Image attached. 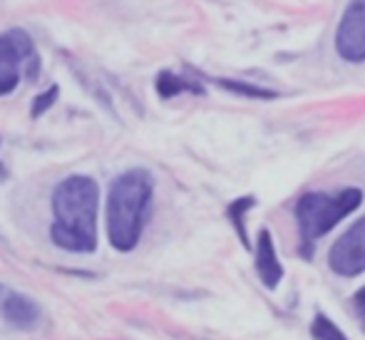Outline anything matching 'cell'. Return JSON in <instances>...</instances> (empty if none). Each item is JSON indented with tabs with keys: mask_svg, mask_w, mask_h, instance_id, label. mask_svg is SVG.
Wrapping results in <instances>:
<instances>
[{
	"mask_svg": "<svg viewBox=\"0 0 365 340\" xmlns=\"http://www.w3.org/2000/svg\"><path fill=\"white\" fill-rule=\"evenodd\" d=\"M0 144H3V139H0Z\"/></svg>",
	"mask_w": 365,
	"mask_h": 340,
	"instance_id": "cell-16",
	"label": "cell"
},
{
	"mask_svg": "<svg viewBox=\"0 0 365 340\" xmlns=\"http://www.w3.org/2000/svg\"><path fill=\"white\" fill-rule=\"evenodd\" d=\"M0 316L18 331H33L43 321V311L33 298L13 291L3 283H0Z\"/></svg>",
	"mask_w": 365,
	"mask_h": 340,
	"instance_id": "cell-7",
	"label": "cell"
},
{
	"mask_svg": "<svg viewBox=\"0 0 365 340\" xmlns=\"http://www.w3.org/2000/svg\"><path fill=\"white\" fill-rule=\"evenodd\" d=\"M97 214L100 187L95 179L85 174L63 179L53 192V244L70 254H92L97 249Z\"/></svg>",
	"mask_w": 365,
	"mask_h": 340,
	"instance_id": "cell-1",
	"label": "cell"
},
{
	"mask_svg": "<svg viewBox=\"0 0 365 340\" xmlns=\"http://www.w3.org/2000/svg\"><path fill=\"white\" fill-rule=\"evenodd\" d=\"M154 179L147 169H130L110 184L107 192V239L112 249L130 254L137 249L152 204Z\"/></svg>",
	"mask_w": 365,
	"mask_h": 340,
	"instance_id": "cell-2",
	"label": "cell"
},
{
	"mask_svg": "<svg viewBox=\"0 0 365 340\" xmlns=\"http://www.w3.org/2000/svg\"><path fill=\"white\" fill-rule=\"evenodd\" d=\"M58 92H60V87L58 85H53L48 92H43V95H38L35 97V102H33V110H30V115L38 120V117H43L45 112L50 110V107L55 105V100H58Z\"/></svg>",
	"mask_w": 365,
	"mask_h": 340,
	"instance_id": "cell-13",
	"label": "cell"
},
{
	"mask_svg": "<svg viewBox=\"0 0 365 340\" xmlns=\"http://www.w3.org/2000/svg\"><path fill=\"white\" fill-rule=\"evenodd\" d=\"M33 82L38 77V50L25 30H8L0 35V97L10 95L20 85V75Z\"/></svg>",
	"mask_w": 365,
	"mask_h": 340,
	"instance_id": "cell-4",
	"label": "cell"
},
{
	"mask_svg": "<svg viewBox=\"0 0 365 340\" xmlns=\"http://www.w3.org/2000/svg\"><path fill=\"white\" fill-rule=\"evenodd\" d=\"M361 204H363V192L356 187L341 189L336 194H323V192L303 194L296 204V221L303 239L301 254H306V259H311L316 241L323 239L331 229H336Z\"/></svg>",
	"mask_w": 365,
	"mask_h": 340,
	"instance_id": "cell-3",
	"label": "cell"
},
{
	"mask_svg": "<svg viewBox=\"0 0 365 340\" xmlns=\"http://www.w3.org/2000/svg\"><path fill=\"white\" fill-rule=\"evenodd\" d=\"M256 271H259V278L269 291H276L279 283L284 281V266L279 261V254H276L274 246V236H271L269 229L259 231V244H256Z\"/></svg>",
	"mask_w": 365,
	"mask_h": 340,
	"instance_id": "cell-8",
	"label": "cell"
},
{
	"mask_svg": "<svg viewBox=\"0 0 365 340\" xmlns=\"http://www.w3.org/2000/svg\"><path fill=\"white\" fill-rule=\"evenodd\" d=\"M219 87L224 90L234 92V95H241V97H254V100H276L279 92L274 90H264V87H256V85H249V82H236V80H214Z\"/></svg>",
	"mask_w": 365,
	"mask_h": 340,
	"instance_id": "cell-11",
	"label": "cell"
},
{
	"mask_svg": "<svg viewBox=\"0 0 365 340\" xmlns=\"http://www.w3.org/2000/svg\"><path fill=\"white\" fill-rule=\"evenodd\" d=\"M353 311H356V318L365 333V286L361 291H356V296H353Z\"/></svg>",
	"mask_w": 365,
	"mask_h": 340,
	"instance_id": "cell-14",
	"label": "cell"
},
{
	"mask_svg": "<svg viewBox=\"0 0 365 340\" xmlns=\"http://www.w3.org/2000/svg\"><path fill=\"white\" fill-rule=\"evenodd\" d=\"M5 177H8V169H5L3 164H0V182H3Z\"/></svg>",
	"mask_w": 365,
	"mask_h": 340,
	"instance_id": "cell-15",
	"label": "cell"
},
{
	"mask_svg": "<svg viewBox=\"0 0 365 340\" xmlns=\"http://www.w3.org/2000/svg\"><path fill=\"white\" fill-rule=\"evenodd\" d=\"M328 266L333 273L356 278L365 273V216L358 219L328 251Z\"/></svg>",
	"mask_w": 365,
	"mask_h": 340,
	"instance_id": "cell-5",
	"label": "cell"
},
{
	"mask_svg": "<svg viewBox=\"0 0 365 340\" xmlns=\"http://www.w3.org/2000/svg\"><path fill=\"white\" fill-rule=\"evenodd\" d=\"M336 53L348 63L365 60V0H351L336 30Z\"/></svg>",
	"mask_w": 365,
	"mask_h": 340,
	"instance_id": "cell-6",
	"label": "cell"
},
{
	"mask_svg": "<svg viewBox=\"0 0 365 340\" xmlns=\"http://www.w3.org/2000/svg\"><path fill=\"white\" fill-rule=\"evenodd\" d=\"M157 92H159V97L169 100V97H177L179 92H197V95H202V87L194 85V82H189V80H184V77L174 75V72H159Z\"/></svg>",
	"mask_w": 365,
	"mask_h": 340,
	"instance_id": "cell-9",
	"label": "cell"
},
{
	"mask_svg": "<svg viewBox=\"0 0 365 340\" xmlns=\"http://www.w3.org/2000/svg\"><path fill=\"white\" fill-rule=\"evenodd\" d=\"M254 204H256L254 197H241V199H236V202H231L229 209H226V216H229V221L234 224V231L241 244H244V249H251L249 236H246V211Z\"/></svg>",
	"mask_w": 365,
	"mask_h": 340,
	"instance_id": "cell-10",
	"label": "cell"
},
{
	"mask_svg": "<svg viewBox=\"0 0 365 340\" xmlns=\"http://www.w3.org/2000/svg\"><path fill=\"white\" fill-rule=\"evenodd\" d=\"M311 336H313V340H348L346 333H343L331 318L323 316V313H316V318H313Z\"/></svg>",
	"mask_w": 365,
	"mask_h": 340,
	"instance_id": "cell-12",
	"label": "cell"
}]
</instances>
